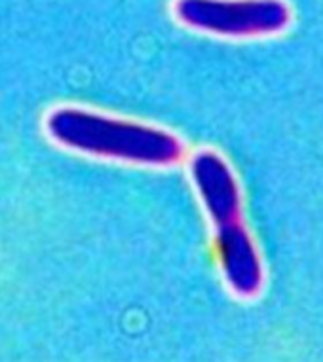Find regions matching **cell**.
<instances>
[{
    "label": "cell",
    "instance_id": "cell-3",
    "mask_svg": "<svg viewBox=\"0 0 323 362\" xmlns=\"http://www.w3.org/2000/svg\"><path fill=\"white\" fill-rule=\"evenodd\" d=\"M171 12L188 29L219 36L274 33L288 19L278 0H174Z\"/></svg>",
    "mask_w": 323,
    "mask_h": 362
},
{
    "label": "cell",
    "instance_id": "cell-1",
    "mask_svg": "<svg viewBox=\"0 0 323 362\" xmlns=\"http://www.w3.org/2000/svg\"><path fill=\"white\" fill-rule=\"evenodd\" d=\"M46 133L63 148L133 165L169 167L185 154L171 131L82 107L54 108L46 118Z\"/></svg>",
    "mask_w": 323,
    "mask_h": 362
},
{
    "label": "cell",
    "instance_id": "cell-2",
    "mask_svg": "<svg viewBox=\"0 0 323 362\" xmlns=\"http://www.w3.org/2000/svg\"><path fill=\"white\" fill-rule=\"evenodd\" d=\"M191 178L217 232V250L222 274L234 292L249 296L261 285L257 252L239 222V190L230 167L210 150L191 161Z\"/></svg>",
    "mask_w": 323,
    "mask_h": 362
}]
</instances>
